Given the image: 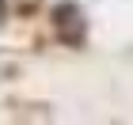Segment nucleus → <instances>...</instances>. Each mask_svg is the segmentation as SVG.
Returning <instances> with one entry per match:
<instances>
[{"instance_id":"f257e3e1","label":"nucleus","mask_w":133,"mask_h":125,"mask_svg":"<svg viewBox=\"0 0 133 125\" xmlns=\"http://www.w3.org/2000/svg\"><path fill=\"white\" fill-rule=\"evenodd\" d=\"M57 31H61V38L65 42H80L84 38V23H80V11L72 8V4H61V8H57Z\"/></svg>"},{"instance_id":"f03ea898","label":"nucleus","mask_w":133,"mask_h":125,"mask_svg":"<svg viewBox=\"0 0 133 125\" xmlns=\"http://www.w3.org/2000/svg\"><path fill=\"white\" fill-rule=\"evenodd\" d=\"M0 19H4V0H0Z\"/></svg>"}]
</instances>
